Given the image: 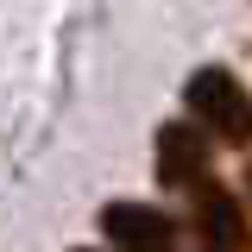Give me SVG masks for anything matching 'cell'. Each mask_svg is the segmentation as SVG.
Returning a JSON list of instances; mask_svg holds the SVG:
<instances>
[{"instance_id": "obj_1", "label": "cell", "mask_w": 252, "mask_h": 252, "mask_svg": "<svg viewBox=\"0 0 252 252\" xmlns=\"http://www.w3.org/2000/svg\"><path fill=\"white\" fill-rule=\"evenodd\" d=\"M183 107H189V120L202 126L215 145H233V152L252 145V94H246V82H240L233 69L202 63L183 82Z\"/></svg>"}, {"instance_id": "obj_2", "label": "cell", "mask_w": 252, "mask_h": 252, "mask_svg": "<svg viewBox=\"0 0 252 252\" xmlns=\"http://www.w3.org/2000/svg\"><path fill=\"white\" fill-rule=\"evenodd\" d=\"M189 195V227H195V240L208 252H246V208H240V195L227 183H215V177H202L195 189H183Z\"/></svg>"}, {"instance_id": "obj_3", "label": "cell", "mask_w": 252, "mask_h": 252, "mask_svg": "<svg viewBox=\"0 0 252 252\" xmlns=\"http://www.w3.org/2000/svg\"><path fill=\"white\" fill-rule=\"evenodd\" d=\"M101 233L114 240V252H177V220L145 202H107Z\"/></svg>"}, {"instance_id": "obj_4", "label": "cell", "mask_w": 252, "mask_h": 252, "mask_svg": "<svg viewBox=\"0 0 252 252\" xmlns=\"http://www.w3.org/2000/svg\"><path fill=\"white\" fill-rule=\"evenodd\" d=\"M208 152H215V139L202 132V126H158V183L164 189H195L208 177Z\"/></svg>"}, {"instance_id": "obj_5", "label": "cell", "mask_w": 252, "mask_h": 252, "mask_svg": "<svg viewBox=\"0 0 252 252\" xmlns=\"http://www.w3.org/2000/svg\"><path fill=\"white\" fill-rule=\"evenodd\" d=\"M246 189H252V170H246Z\"/></svg>"}, {"instance_id": "obj_6", "label": "cell", "mask_w": 252, "mask_h": 252, "mask_svg": "<svg viewBox=\"0 0 252 252\" xmlns=\"http://www.w3.org/2000/svg\"><path fill=\"white\" fill-rule=\"evenodd\" d=\"M82 252H94V246H82Z\"/></svg>"}]
</instances>
